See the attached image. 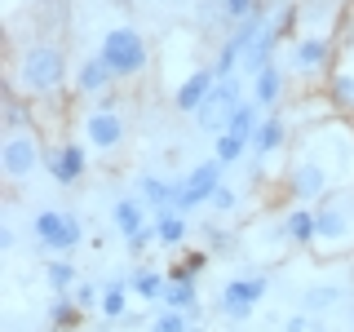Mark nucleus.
Returning <instances> with one entry per match:
<instances>
[{"mask_svg": "<svg viewBox=\"0 0 354 332\" xmlns=\"http://www.w3.org/2000/svg\"><path fill=\"white\" fill-rule=\"evenodd\" d=\"M115 84L120 80L111 75V66L97 58V53H93V58H84L80 66H75V75H71V89L80 98H106V93H115Z\"/></svg>", "mask_w": 354, "mask_h": 332, "instance_id": "obj_14", "label": "nucleus"}, {"mask_svg": "<svg viewBox=\"0 0 354 332\" xmlns=\"http://www.w3.org/2000/svg\"><path fill=\"white\" fill-rule=\"evenodd\" d=\"M213 84H217L213 66H195V71H191V75H186L182 84L173 89V111H182V116H195V111L208 102V93H213Z\"/></svg>", "mask_w": 354, "mask_h": 332, "instance_id": "obj_13", "label": "nucleus"}, {"mask_svg": "<svg viewBox=\"0 0 354 332\" xmlns=\"http://www.w3.org/2000/svg\"><path fill=\"white\" fill-rule=\"evenodd\" d=\"M235 204H239V195L230 191L226 182H221L217 191H213V199H208V208H213V213H235Z\"/></svg>", "mask_w": 354, "mask_h": 332, "instance_id": "obj_35", "label": "nucleus"}, {"mask_svg": "<svg viewBox=\"0 0 354 332\" xmlns=\"http://www.w3.org/2000/svg\"><path fill=\"white\" fill-rule=\"evenodd\" d=\"M266 293H270V279H266V275H235V279L221 284L217 306L230 324H243V319H252V310H257V302Z\"/></svg>", "mask_w": 354, "mask_h": 332, "instance_id": "obj_9", "label": "nucleus"}, {"mask_svg": "<svg viewBox=\"0 0 354 332\" xmlns=\"http://www.w3.org/2000/svg\"><path fill=\"white\" fill-rule=\"evenodd\" d=\"M31 235L49 257H75V248L84 243V221L62 213V208H40L31 221Z\"/></svg>", "mask_w": 354, "mask_h": 332, "instance_id": "obj_7", "label": "nucleus"}, {"mask_svg": "<svg viewBox=\"0 0 354 332\" xmlns=\"http://www.w3.org/2000/svg\"><path fill=\"white\" fill-rule=\"evenodd\" d=\"M80 142H88V151H97V155H120L124 151L129 124H124V116H120L115 93L97 98V107H88L80 116Z\"/></svg>", "mask_w": 354, "mask_h": 332, "instance_id": "obj_5", "label": "nucleus"}, {"mask_svg": "<svg viewBox=\"0 0 354 332\" xmlns=\"http://www.w3.org/2000/svg\"><path fill=\"white\" fill-rule=\"evenodd\" d=\"M204 243H208V252H235V235L221 230V226H213V221L204 226Z\"/></svg>", "mask_w": 354, "mask_h": 332, "instance_id": "obj_32", "label": "nucleus"}, {"mask_svg": "<svg viewBox=\"0 0 354 332\" xmlns=\"http://www.w3.org/2000/svg\"><path fill=\"white\" fill-rule=\"evenodd\" d=\"M301 302H306V310H328V306H337V302H341V288H332V284L306 288V293H301Z\"/></svg>", "mask_w": 354, "mask_h": 332, "instance_id": "obj_31", "label": "nucleus"}, {"mask_svg": "<svg viewBox=\"0 0 354 332\" xmlns=\"http://www.w3.org/2000/svg\"><path fill=\"white\" fill-rule=\"evenodd\" d=\"M341 177H346V169H337V164H328L324 155H319L315 147V138L306 133V147L297 151V160L288 164V173H283V199L288 204H319L328 191H337L341 186Z\"/></svg>", "mask_w": 354, "mask_h": 332, "instance_id": "obj_2", "label": "nucleus"}, {"mask_svg": "<svg viewBox=\"0 0 354 332\" xmlns=\"http://www.w3.org/2000/svg\"><path fill=\"white\" fill-rule=\"evenodd\" d=\"M0 248H14V226H0Z\"/></svg>", "mask_w": 354, "mask_h": 332, "instance_id": "obj_37", "label": "nucleus"}, {"mask_svg": "<svg viewBox=\"0 0 354 332\" xmlns=\"http://www.w3.org/2000/svg\"><path fill=\"white\" fill-rule=\"evenodd\" d=\"M169 310H186V315H199V288L195 284H182V279H169V288H164V297H160Z\"/></svg>", "mask_w": 354, "mask_h": 332, "instance_id": "obj_27", "label": "nucleus"}, {"mask_svg": "<svg viewBox=\"0 0 354 332\" xmlns=\"http://www.w3.org/2000/svg\"><path fill=\"white\" fill-rule=\"evenodd\" d=\"M111 226L120 230V235H138L142 226H147V204H142L138 195L133 199H115V208H111Z\"/></svg>", "mask_w": 354, "mask_h": 332, "instance_id": "obj_22", "label": "nucleus"}, {"mask_svg": "<svg viewBox=\"0 0 354 332\" xmlns=\"http://www.w3.org/2000/svg\"><path fill=\"white\" fill-rule=\"evenodd\" d=\"M129 293H133L129 279H111V284L102 288V302H97L102 319H115V324H120V319L129 315Z\"/></svg>", "mask_w": 354, "mask_h": 332, "instance_id": "obj_25", "label": "nucleus"}, {"mask_svg": "<svg viewBox=\"0 0 354 332\" xmlns=\"http://www.w3.org/2000/svg\"><path fill=\"white\" fill-rule=\"evenodd\" d=\"M44 319H49L53 332H75V328L84 324V306L75 302L71 293H58V297L49 302V310H44Z\"/></svg>", "mask_w": 354, "mask_h": 332, "instance_id": "obj_20", "label": "nucleus"}, {"mask_svg": "<svg viewBox=\"0 0 354 332\" xmlns=\"http://www.w3.org/2000/svg\"><path fill=\"white\" fill-rule=\"evenodd\" d=\"M350 324H354V315H350ZM350 332H354V328H350Z\"/></svg>", "mask_w": 354, "mask_h": 332, "instance_id": "obj_38", "label": "nucleus"}, {"mask_svg": "<svg viewBox=\"0 0 354 332\" xmlns=\"http://www.w3.org/2000/svg\"><path fill=\"white\" fill-rule=\"evenodd\" d=\"M44 279H49L53 293H71V288L80 284V270H75L71 257H49V266H44Z\"/></svg>", "mask_w": 354, "mask_h": 332, "instance_id": "obj_28", "label": "nucleus"}, {"mask_svg": "<svg viewBox=\"0 0 354 332\" xmlns=\"http://www.w3.org/2000/svg\"><path fill=\"white\" fill-rule=\"evenodd\" d=\"M226 182V164L217 160H204L195 164L191 173L182 177V199H177V213H195V208H208V199H213V191Z\"/></svg>", "mask_w": 354, "mask_h": 332, "instance_id": "obj_12", "label": "nucleus"}, {"mask_svg": "<svg viewBox=\"0 0 354 332\" xmlns=\"http://www.w3.org/2000/svg\"><path fill=\"white\" fill-rule=\"evenodd\" d=\"M71 297H75V302H80V306L88 310V306H97V302H102V288H97V284H75V288H71Z\"/></svg>", "mask_w": 354, "mask_h": 332, "instance_id": "obj_36", "label": "nucleus"}, {"mask_svg": "<svg viewBox=\"0 0 354 332\" xmlns=\"http://www.w3.org/2000/svg\"><path fill=\"white\" fill-rule=\"evenodd\" d=\"M71 62H66L62 44L36 40V44H22V49L9 58V75L5 89L22 93L27 102H62L66 80H71Z\"/></svg>", "mask_w": 354, "mask_h": 332, "instance_id": "obj_1", "label": "nucleus"}, {"mask_svg": "<svg viewBox=\"0 0 354 332\" xmlns=\"http://www.w3.org/2000/svg\"><path fill=\"white\" fill-rule=\"evenodd\" d=\"M261 120H266V111L257 107V102H252V98H243V102L235 107V111H230V133H239V138H248L252 142V133H257L261 129Z\"/></svg>", "mask_w": 354, "mask_h": 332, "instance_id": "obj_26", "label": "nucleus"}, {"mask_svg": "<svg viewBox=\"0 0 354 332\" xmlns=\"http://www.w3.org/2000/svg\"><path fill=\"white\" fill-rule=\"evenodd\" d=\"M283 93H288V71H283V62L261 66V71L248 80V98H252L261 111H274V107L283 102Z\"/></svg>", "mask_w": 354, "mask_h": 332, "instance_id": "obj_15", "label": "nucleus"}, {"mask_svg": "<svg viewBox=\"0 0 354 332\" xmlns=\"http://www.w3.org/2000/svg\"><path fill=\"white\" fill-rule=\"evenodd\" d=\"M257 5H261V0H221V14L230 18V27H235V22H243Z\"/></svg>", "mask_w": 354, "mask_h": 332, "instance_id": "obj_34", "label": "nucleus"}, {"mask_svg": "<svg viewBox=\"0 0 354 332\" xmlns=\"http://www.w3.org/2000/svg\"><path fill=\"white\" fill-rule=\"evenodd\" d=\"M288 142H292V129H288V120H283V116H266V120H261V129L252 133V155H257V160L283 155V151H288Z\"/></svg>", "mask_w": 354, "mask_h": 332, "instance_id": "obj_19", "label": "nucleus"}, {"mask_svg": "<svg viewBox=\"0 0 354 332\" xmlns=\"http://www.w3.org/2000/svg\"><path fill=\"white\" fill-rule=\"evenodd\" d=\"M248 151H252V142H248V138H239V133H230V129L213 138V155H217L221 164H226V169H230V164H239Z\"/></svg>", "mask_w": 354, "mask_h": 332, "instance_id": "obj_29", "label": "nucleus"}, {"mask_svg": "<svg viewBox=\"0 0 354 332\" xmlns=\"http://www.w3.org/2000/svg\"><path fill=\"white\" fill-rule=\"evenodd\" d=\"M151 332H191V315H186V310H169V306H164L160 315L151 319Z\"/></svg>", "mask_w": 354, "mask_h": 332, "instance_id": "obj_30", "label": "nucleus"}, {"mask_svg": "<svg viewBox=\"0 0 354 332\" xmlns=\"http://www.w3.org/2000/svg\"><path fill=\"white\" fill-rule=\"evenodd\" d=\"M315 252L341 257L354 252V186L341 182L315 204Z\"/></svg>", "mask_w": 354, "mask_h": 332, "instance_id": "obj_3", "label": "nucleus"}, {"mask_svg": "<svg viewBox=\"0 0 354 332\" xmlns=\"http://www.w3.org/2000/svg\"><path fill=\"white\" fill-rule=\"evenodd\" d=\"M40 164H44V133L40 129H5V142H0V173L9 177V186H22Z\"/></svg>", "mask_w": 354, "mask_h": 332, "instance_id": "obj_6", "label": "nucleus"}, {"mask_svg": "<svg viewBox=\"0 0 354 332\" xmlns=\"http://www.w3.org/2000/svg\"><path fill=\"white\" fill-rule=\"evenodd\" d=\"M279 239L292 248H315V204H288L279 217Z\"/></svg>", "mask_w": 354, "mask_h": 332, "instance_id": "obj_17", "label": "nucleus"}, {"mask_svg": "<svg viewBox=\"0 0 354 332\" xmlns=\"http://www.w3.org/2000/svg\"><path fill=\"white\" fill-rule=\"evenodd\" d=\"M44 169L58 186H80L88 177V142H75V138H62L53 147H44Z\"/></svg>", "mask_w": 354, "mask_h": 332, "instance_id": "obj_10", "label": "nucleus"}, {"mask_svg": "<svg viewBox=\"0 0 354 332\" xmlns=\"http://www.w3.org/2000/svg\"><path fill=\"white\" fill-rule=\"evenodd\" d=\"M243 102V75H230V80H217L213 84V93H208V102L195 111V124L204 129V133H226L230 124V111H235Z\"/></svg>", "mask_w": 354, "mask_h": 332, "instance_id": "obj_11", "label": "nucleus"}, {"mask_svg": "<svg viewBox=\"0 0 354 332\" xmlns=\"http://www.w3.org/2000/svg\"><path fill=\"white\" fill-rule=\"evenodd\" d=\"M151 243H160V235H155V221H147V226H142L138 235H129V239H124V248L133 252V257H142V252H147Z\"/></svg>", "mask_w": 354, "mask_h": 332, "instance_id": "obj_33", "label": "nucleus"}, {"mask_svg": "<svg viewBox=\"0 0 354 332\" xmlns=\"http://www.w3.org/2000/svg\"><path fill=\"white\" fill-rule=\"evenodd\" d=\"M332 66H337V40H332V36L310 31V36H297V40H292L288 71H292L297 80L319 84V80H328V75H332Z\"/></svg>", "mask_w": 354, "mask_h": 332, "instance_id": "obj_8", "label": "nucleus"}, {"mask_svg": "<svg viewBox=\"0 0 354 332\" xmlns=\"http://www.w3.org/2000/svg\"><path fill=\"white\" fill-rule=\"evenodd\" d=\"M138 199L151 208V213H160V208H177V199H182V177H138Z\"/></svg>", "mask_w": 354, "mask_h": 332, "instance_id": "obj_18", "label": "nucleus"}, {"mask_svg": "<svg viewBox=\"0 0 354 332\" xmlns=\"http://www.w3.org/2000/svg\"><path fill=\"white\" fill-rule=\"evenodd\" d=\"M324 98L332 107V116L354 120V62H337L332 75L324 80Z\"/></svg>", "mask_w": 354, "mask_h": 332, "instance_id": "obj_16", "label": "nucleus"}, {"mask_svg": "<svg viewBox=\"0 0 354 332\" xmlns=\"http://www.w3.org/2000/svg\"><path fill=\"white\" fill-rule=\"evenodd\" d=\"M151 221H155V235H160L164 248H182L186 235H191V221L177 208H160V213H151Z\"/></svg>", "mask_w": 354, "mask_h": 332, "instance_id": "obj_21", "label": "nucleus"}, {"mask_svg": "<svg viewBox=\"0 0 354 332\" xmlns=\"http://www.w3.org/2000/svg\"><path fill=\"white\" fill-rule=\"evenodd\" d=\"M208 261H213V252L208 248H186L182 257L173 261V270H169V279H182V284H195L199 275L208 270Z\"/></svg>", "mask_w": 354, "mask_h": 332, "instance_id": "obj_24", "label": "nucleus"}, {"mask_svg": "<svg viewBox=\"0 0 354 332\" xmlns=\"http://www.w3.org/2000/svg\"><path fill=\"white\" fill-rule=\"evenodd\" d=\"M97 58L111 66V75H115L120 84H129V80H138V75H147L151 44L138 27H106L102 40H97Z\"/></svg>", "mask_w": 354, "mask_h": 332, "instance_id": "obj_4", "label": "nucleus"}, {"mask_svg": "<svg viewBox=\"0 0 354 332\" xmlns=\"http://www.w3.org/2000/svg\"><path fill=\"white\" fill-rule=\"evenodd\" d=\"M129 288H133V297H142V302H160L164 288H169V275L151 270V266H138V270L129 275Z\"/></svg>", "mask_w": 354, "mask_h": 332, "instance_id": "obj_23", "label": "nucleus"}]
</instances>
